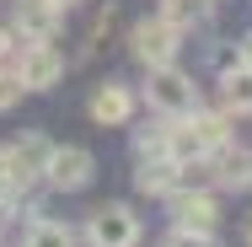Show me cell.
<instances>
[{
    "instance_id": "6da1fadb",
    "label": "cell",
    "mask_w": 252,
    "mask_h": 247,
    "mask_svg": "<svg viewBox=\"0 0 252 247\" xmlns=\"http://www.w3.org/2000/svg\"><path fill=\"white\" fill-rule=\"evenodd\" d=\"M145 102H151L156 113H166V118H183V113H193V107H199V86H193V75H188V70H177V65H151Z\"/></svg>"
},
{
    "instance_id": "3957f363",
    "label": "cell",
    "mask_w": 252,
    "mask_h": 247,
    "mask_svg": "<svg viewBox=\"0 0 252 247\" xmlns=\"http://www.w3.org/2000/svg\"><path fill=\"white\" fill-rule=\"evenodd\" d=\"M86 242L92 247H140V215L129 204H102L86 220Z\"/></svg>"
},
{
    "instance_id": "9a60e30c",
    "label": "cell",
    "mask_w": 252,
    "mask_h": 247,
    "mask_svg": "<svg viewBox=\"0 0 252 247\" xmlns=\"http://www.w3.org/2000/svg\"><path fill=\"white\" fill-rule=\"evenodd\" d=\"M22 247H75V231H70V226H59V220H32Z\"/></svg>"
},
{
    "instance_id": "603a6c76",
    "label": "cell",
    "mask_w": 252,
    "mask_h": 247,
    "mask_svg": "<svg viewBox=\"0 0 252 247\" xmlns=\"http://www.w3.org/2000/svg\"><path fill=\"white\" fill-rule=\"evenodd\" d=\"M247 247H252V220H247Z\"/></svg>"
},
{
    "instance_id": "7a4b0ae2",
    "label": "cell",
    "mask_w": 252,
    "mask_h": 247,
    "mask_svg": "<svg viewBox=\"0 0 252 247\" xmlns=\"http://www.w3.org/2000/svg\"><path fill=\"white\" fill-rule=\"evenodd\" d=\"M97 172V156L86 145H49V161H43V183L59 188V194H81Z\"/></svg>"
},
{
    "instance_id": "277c9868",
    "label": "cell",
    "mask_w": 252,
    "mask_h": 247,
    "mask_svg": "<svg viewBox=\"0 0 252 247\" xmlns=\"http://www.w3.org/2000/svg\"><path fill=\"white\" fill-rule=\"evenodd\" d=\"M177 27L172 22H161V16H145V22H134V33H129V49H134V59L151 70V65H172L177 59Z\"/></svg>"
},
{
    "instance_id": "ba28073f",
    "label": "cell",
    "mask_w": 252,
    "mask_h": 247,
    "mask_svg": "<svg viewBox=\"0 0 252 247\" xmlns=\"http://www.w3.org/2000/svg\"><path fill=\"white\" fill-rule=\"evenodd\" d=\"M59 75H64V59H59L49 43H27V54L16 59L22 92H49V86H59Z\"/></svg>"
},
{
    "instance_id": "2e32d148",
    "label": "cell",
    "mask_w": 252,
    "mask_h": 247,
    "mask_svg": "<svg viewBox=\"0 0 252 247\" xmlns=\"http://www.w3.org/2000/svg\"><path fill=\"white\" fill-rule=\"evenodd\" d=\"M134 156H140V161H145V156H166V124L134 129Z\"/></svg>"
},
{
    "instance_id": "7c38bea8",
    "label": "cell",
    "mask_w": 252,
    "mask_h": 247,
    "mask_svg": "<svg viewBox=\"0 0 252 247\" xmlns=\"http://www.w3.org/2000/svg\"><path fill=\"white\" fill-rule=\"evenodd\" d=\"M220 102H225V113H252V65H225V75H220Z\"/></svg>"
},
{
    "instance_id": "ffe728a7",
    "label": "cell",
    "mask_w": 252,
    "mask_h": 247,
    "mask_svg": "<svg viewBox=\"0 0 252 247\" xmlns=\"http://www.w3.org/2000/svg\"><path fill=\"white\" fill-rule=\"evenodd\" d=\"M0 199H5V204L16 199V194H11V172H5V150H0Z\"/></svg>"
},
{
    "instance_id": "52a82bcc",
    "label": "cell",
    "mask_w": 252,
    "mask_h": 247,
    "mask_svg": "<svg viewBox=\"0 0 252 247\" xmlns=\"http://www.w3.org/2000/svg\"><path fill=\"white\" fill-rule=\"evenodd\" d=\"M209 183L225 188V194H247L252 188V150L247 145H215V161H209Z\"/></svg>"
},
{
    "instance_id": "44dd1931",
    "label": "cell",
    "mask_w": 252,
    "mask_h": 247,
    "mask_svg": "<svg viewBox=\"0 0 252 247\" xmlns=\"http://www.w3.org/2000/svg\"><path fill=\"white\" fill-rule=\"evenodd\" d=\"M236 59H242V65H252V33L242 38V43H236Z\"/></svg>"
},
{
    "instance_id": "d6986e66",
    "label": "cell",
    "mask_w": 252,
    "mask_h": 247,
    "mask_svg": "<svg viewBox=\"0 0 252 247\" xmlns=\"http://www.w3.org/2000/svg\"><path fill=\"white\" fill-rule=\"evenodd\" d=\"M16 102H22V81H16V70H0V113L16 107Z\"/></svg>"
},
{
    "instance_id": "ac0fdd59",
    "label": "cell",
    "mask_w": 252,
    "mask_h": 247,
    "mask_svg": "<svg viewBox=\"0 0 252 247\" xmlns=\"http://www.w3.org/2000/svg\"><path fill=\"white\" fill-rule=\"evenodd\" d=\"M166 247H220V242H215V231H188V226H177Z\"/></svg>"
},
{
    "instance_id": "5b68a950",
    "label": "cell",
    "mask_w": 252,
    "mask_h": 247,
    "mask_svg": "<svg viewBox=\"0 0 252 247\" xmlns=\"http://www.w3.org/2000/svg\"><path fill=\"white\" fill-rule=\"evenodd\" d=\"M43 161H49V140L43 135H22L5 150V172H11V194H27L32 183H43Z\"/></svg>"
},
{
    "instance_id": "8992f818",
    "label": "cell",
    "mask_w": 252,
    "mask_h": 247,
    "mask_svg": "<svg viewBox=\"0 0 252 247\" xmlns=\"http://www.w3.org/2000/svg\"><path fill=\"white\" fill-rule=\"evenodd\" d=\"M11 27H16L27 43H54V38H59V27H64V11H59L54 0H16Z\"/></svg>"
},
{
    "instance_id": "7402d4cb",
    "label": "cell",
    "mask_w": 252,
    "mask_h": 247,
    "mask_svg": "<svg viewBox=\"0 0 252 247\" xmlns=\"http://www.w3.org/2000/svg\"><path fill=\"white\" fill-rule=\"evenodd\" d=\"M54 5H59V11H70V5H81V0H54Z\"/></svg>"
},
{
    "instance_id": "30bf717a",
    "label": "cell",
    "mask_w": 252,
    "mask_h": 247,
    "mask_svg": "<svg viewBox=\"0 0 252 247\" xmlns=\"http://www.w3.org/2000/svg\"><path fill=\"white\" fill-rule=\"evenodd\" d=\"M129 113H134V92L124 86V81H107V86H97L92 92V118L97 124H129Z\"/></svg>"
},
{
    "instance_id": "4fadbf2b",
    "label": "cell",
    "mask_w": 252,
    "mask_h": 247,
    "mask_svg": "<svg viewBox=\"0 0 252 247\" xmlns=\"http://www.w3.org/2000/svg\"><path fill=\"white\" fill-rule=\"evenodd\" d=\"M183 124L193 129V140H199L204 150H215V145H225V113H204V107H193V113H183Z\"/></svg>"
},
{
    "instance_id": "5bb4252c",
    "label": "cell",
    "mask_w": 252,
    "mask_h": 247,
    "mask_svg": "<svg viewBox=\"0 0 252 247\" xmlns=\"http://www.w3.org/2000/svg\"><path fill=\"white\" fill-rule=\"evenodd\" d=\"M204 16H209V0H161V22H172L177 33L199 27Z\"/></svg>"
},
{
    "instance_id": "e0dca14e",
    "label": "cell",
    "mask_w": 252,
    "mask_h": 247,
    "mask_svg": "<svg viewBox=\"0 0 252 247\" xmlns=\"http://www.w3.org/2000/svg\"><path fill=\"white\" fill-rule=\"evenodd\" d=\"M27 54V38L16 27H0V70H16V59Z\"/></svg>"
},
{
    "instance_id": "9c48e42d",
    "label": "cell",
    "mask_w": 252,
    "mask_h": 247,
    "mask_svg": "<svg viewBox=\"0 0 252 247\" xmlns=\"http://www.w3.org/2000/svg\"><path fill=\"white\" fill-rule=\"evenodd\" d=\"M172 215L188 231H215L220 226V204H215V194H204V188H172Z\"/></svg>"
},
{
    "instance_id": "8fae6325",
    "label": "cell",
    "mask_w": 252,
    "mask_h": 247,
    "mask_svg": "<svg viewBox=\"0 0 252 247\" xmlns=\"http://www.w3.org/2000/svg\"><path fill=\"white\" fill-rule=\"evenodd\" d=\"M134 188L151 194V199H166L177 188V161H172V156H145L140 172H134Z\"/></svg>"
}]
</instances>
